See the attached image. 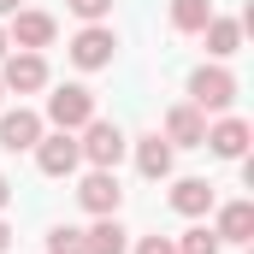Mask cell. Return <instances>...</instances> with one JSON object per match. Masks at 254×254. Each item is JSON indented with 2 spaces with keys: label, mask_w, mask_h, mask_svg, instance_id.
I'll list each match as a JSON object with an SVG mask.
<instances>
[{
  "label": "cell",
  "mask_w": 254,
  "mask_h": 254,
  "mask_svg": "<svg viewBox=\"0 0 254 254\" xmlns=\"http://www.w3.org/2000/svg\"><path fill=\"white\" fill-rule=\"evenodd\" d=\"M6 48H12V42H6V30H0V60H6Z\"/></svg>",
  "instance_id": "25"
},
{
  "label": "cell",
  "mask_w": 254,
  "mask_h": 254,
  "mask_svg": "<svg viewBox=\"0 0 254 254\" xmlns=\"http://www.w3.org/2000/svg\"><path fill=\"white\" fill-rule=\"evenodd\" d=\"M178 254H219V237H213L207 225H195V231H184V243H178Z\"/></svg>",
  "instance_id": "19"
},
{
  "label": "cell",
  "mask_w": 254,
  "mask_h": 254,
  "mask_svg": "<svg viewBox=\"0 0 254 254\" xmlns=\"http://www.w3.org/2000/svg\"><path fill=\"white\" fill-rule=\"evenodd\" d=\"M136 172H142L148 184H160V178H172V142H166L160 130L136 142Z\"/></svg>",
  "instance_id": "12"
},
{
  "label": "cell",
  "mask_w": 254,
  "mask_h": 254,
  "mask_svg": "<svg viewBox=\"0 0 254 254\" xmlns=\"http://www.w3.org/2000/svg\"><path fill=\"white\" fill-rule=\"evenodd\" d=\"M136 254H178V243H172V237H142Z\"/></svg>",
  "instance_id": "21"
},
{
  "label": "cell",
  "mask_w": 254,
  "mask_h": 254,
  "mask_svg": "<svg viewBox=\"0 0 254 254\" xmlns=\"http://www.w3.org/2000/svg\"><path fill=\"white\" fill-rule=\"evenodd\" d=\"M125 237H130V231L119 225V213H107V219H95V225L83 231V249H89V254H125L130 249Z\"/></svg>",
  "instance_id": "14"
},
{
  "label": "cell",
  "mask_w": 254,
  "mask_h": 254,
  "mask_svg": "<svg viewBox=\"0 0 254 254\" xmlns=\"http://www.w3.org/2000/svg\"><path fill=\"white\" fill-rule=\"evenodd\" d=\"M113 54H119V36H113L107 24H89V30H77V36H71V65H83V71L113 65Z\"/></svg>",
  "instance_id": "6"
},
{
  "label": "cell",
  "mask_w": 254,
  "mask_h": 254,
  "mask_svg": "<svg viewBox=\"0 0 254 254\" xmlns=\"http://www.w3.org/2000/svg\"><path fill=\"white\" fill-rule=\"evenodd\" d=\"M65 6H71L77 18H89V24H101V18L113 12V0H65Z\"/></svg>",
  "instance_id": "20"
},
{
  "label": "cell",
  "mask_w": 254,
  "mask_h": 254,
  "mask_svg": "<svg viewBox=\"0 0 254 254\" xmlns=\"http://www.w3.org/2000/svg\"><path fill=\"white\" fill-rule=\"evenodd\" d=\"M30 154H36L42 178H71V172H77V160H83V148H77V136H71V130H54V136H42Z\"/></svg>",
  "instance_id": "5"
},
{
  "label": "cell",
  "mask_w": 254,
  "mask_h": 254,
  "mask_svg": "<svg viewBox=\"0 0 254 254\" xmlns=\"http://www.w3.org/2000/svg\"><path fill=\"white\" fill-rule=\"evenodd\" d=\"M12 12H24V0H0V18H12Z\"/></svg>",
  "instance_id": "22"
},
{
  "label": "cell",
  "mask_w": 254,
  "mask_h": 254,
  "mask_svg": "<svg viewBox=\"0 0 254 254\" xmlns=\"http://www.w3.org/2000/svg\"><path fill=\"white\" fill-rule=\"evenodd\" d=\"M201 148H213L219 160H243L249 154V125L243 119H219V125H207V142Z\"/></svg>",
  "instance_id": "11"
},
{
  "label": "cell",
  "mask_w": 254,
  "mask_h": 254,
  "mask_svg": "<svg viewBox=\"0 0 254 254\" xmlns=\"http://www.w3.org/2000/svg\"><path fill=\"white\" fill-rule=\"evenodd\" d=\"M54 30H60V24H54L48 12H12L6 42H12V48H24V54H42V48L54 42Z\"/></svg>",
  "instance_id": "7"
},
{
  "label": "cell",
  "mask_w": 254,
  "mask_h": 254,
  "mask_svg": "<svg viewBox=\"0 0 254 254\" xmlns=\"http://www.w3.org/2000/svg\"><path fill=\"white\" fill-rule=\"evenodd\" d=\"M48 254H89L83 249V231H77V225H54V231H48Z\"/></svg>",
  "instance_id": "18"
},
{
  "label": "cell",
  "mask_w": 254,
  "mask_h": 254,
  "mask_svg": "<svg viewBox=\"0 0 254 254\" xmlns=\"http://www.w3.org/2000/svg\"><path fill=\"white\" fill-rule=\"evenodd\" d=\"M0 95H6V89H0Z\"/></svg>",
  "instance_id": "26"
},
{
  "label": "cell",
  "mask_w": 254,
  "mask_h": 254,
  "mask_svg": "<svg viewBox=\"0 0 254 254\" xmlns=\"http://www.w3.org/2000/svg\"><path fill=\"white\" fill-rule=\"evenodd\" d=\"M207 18H213V0H172V30L201 36V30H207Z\"/></svg>",
  "instance_id": "17"
},
{
  "label": "cell",
  "mask_w": 254,
  "mask_h": 254,
  "mask_svg": "<svg viewBox=\"0 0 254 254\" xmlns=\"http://www.w3.org/2000/svg\"><path fill=\"white\" fill-rule=\"evenodd\" d=\"M172 207H178L184 219H201V213L213 207V184H207V178H178V184H172Z\"/></svg>",
  "instance_id": "15"
},
{
  "label": "cell",
  "mask_w": 254,
  "mask_h": 254,
  "mask_svg": "<svg viewBox=\"0 0 254 254\" xmlns=\"http://www.w3.org/2000/svg\"><path fill=\"white\" fill-rule=\"evenodd\" d=\"M77 201H83V207H89L95 219H107V213H119V201H125V190H119V178H113V172H101V166H95V172L83 178V190H77Z\"/></svg>",
  "instance_id": "9"
},
{
  "label": "cell",
  "mask_w": 254,
  "mask_h": 254,
  "mask_svg": "<svg viewBox=\"0 0 254 254\" xmlns=\"http://www.w3.org/2000/svg\"><path fill=\"white\" fill-rule=\"evenodd\" d=\"M6 201H12V184H6V172H0V213H6Z\"/></svg>",
  "instance_id": "23"
},
{
  "label": "cell",
  "mask_w": 254,
  "mask_h": 254,
  "mask_svg": "<svg viewBox=\"0 0 254 254\" xmlns=\"http://www.w3.org/2000/svg\"><path fill=\"white\" fill-rule=\"evenodd\" d=\"M201 36H207V54H213V60H231V54L243 48V24H237V18H219V12L207 18Z\"/></svg>",
  "instance_id": "16"
},
{
  "label": "cell",
  "mask_w": 254,
  "mask_h": 254,
  "mask_svg": "<svg viewBox=\"0 0 254 254\" xmlns=\"http://www.w3.org/2000/svg\"><path fill=\"white\" fill-rule=\"evenodd\" d=\"M166 142H172V148H201V142H207V113H195L190 101L172 107V113H166Z\"/></svg>",
  "instance_id": "10"
},
{
  "label": "cell",
  "mask_w": 254,
  "mask_h": 254,
  "mask_svg": "<svg viewBox=\"0 0 254 254\" xmlns=\"http://www.w3.org/2000/svg\"><path fill=\"white\" fill-rule=\"evenodd\" d=\"M231 101H237V77L225 65H201L190 77V107L195 113H225Z\"/></svg>",
  "instance_id": "1"
},
{
  "label": "cell",
  "mask_w": 254,
  "mask_h": 254,
  "mask_svg": "<svg viewBox=\"0 0 254 254\" xmlns=\"http://www.w3.org/2000/svg\"><path fill=\"white\" fill-rule=\"evenodd\" d=\"M6 243H12V225H6V219H0V254H6Z\"/></svg>",
  "instance_id": "24"
},
{
  "label": "cell",
  "mask_w": 254,
  "mask_h": 254,
  "mask_svg": "<svg viewBox=\"0 0 254 254\" xmlns=\"http://www.w3.org/2000/svg\"><path fill=\"white\" fill-rule=\"evenodd\" d=\"M213 237H219V243H249L254 237V201H225Z\"/></svg>",
  "instance_id": "13"
},
{
  "label": "cell",
  "mask_w": 254,
  "mask_h": 254,
  "mask_svg": "<svg viewBox=\"0 0 254 254\" xmlns=\"http://www.w3.org/2000/svg\"><path fill=\"white\" fill-rule=\"evenodd\" d=\"M77 148H83V160H89V166H101V172H113V166H119V160H125V130L113 125V119H89V125H83V142H77Z\"/></svg>",
  "instance_id": "2"
},
{
  "label": "cell",
  "mask_w": 254,
  "mask_h": 254,
  "mask_svg": "<svg viewBox=\"0 0 254 254\" xmlns=\"http://www.w3.org/2000/svg\"><path fill=\"white\" fill-rule=\"evenodd\" d=\"M36 142H42V119H36L30 107L0 113V148H6V154H30Z\"/></svg>",
  "instance_id": "8"
},
{
  "label": "cell",
  "mask_w": 254,
  "mask_h": 254,
  "mask_svg": "<svg viewBox=\"0 0 254 254\" xmlns=\"http://www.w3.org/2000/svg\"><path fill=\"white\" fill-rule=\"evenodd\" d=\"M95 119V89H83V83H65L48 95V125L54 130H83Z\"/></svg>",
  "instance_id": "3"
},
{
  "label": "cell",
  "mask_w": 254,
  "mask_h": 254,
  "mask_svg": "<svg viewBox=\"0 0 254 254\" xmlns=\"http://www.w3.org/2000/svg\"><path fill=\"white\" fill-rule=\"evenodd\" d=\"M0 89H12V95H36V89H48V60L42 54H6L0 60Z\"/></svg>",
  "instance_id": "4"
}]
</instances>
